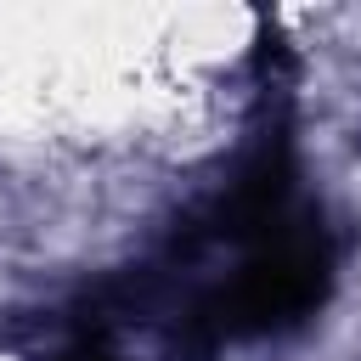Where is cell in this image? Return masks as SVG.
Listing matches in <instances>:
<instances>
[{"instance_id":"cell-1","label":"cell","mask_w":361,"mask_h":361,"mask_svg":"<svg viewBox=\"0 0 361 361\" xmlns=\"http://www.w3.org/2000/svg\"><path fill=\"white\" fill-rule=\"evenodd\" d=\"M327 299V243L305 226H271L231 288L209 305L220 333H282Z\"/></svg>"},{"instance_id":"cell-2","label":"cell","mask_w":361,"mask_h":361,"mask_svg":"<svg viewBox=\"0 0 361 361\" xmlns=\"http://www.w3.org/2000/svg\"><path fill=\"white\" fill-rule=\"evenodd\" d=\"M56 361H107V344H102L96 333H85V338H73V344H68Z\"/></svg>"}]
</instances>
